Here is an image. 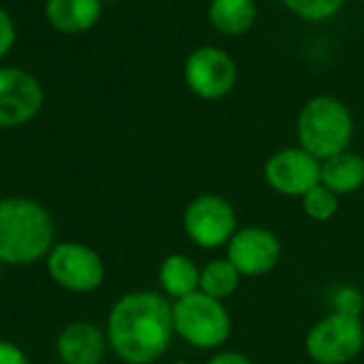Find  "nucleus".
Instances as JSON below:
<instances>
[{
  "label": "nucleus",
  "instance_id": "obj_25",
  "mask_svg": "<svg viewBox=\"0 0 364 364\" xmlns=\"http://www.w3.org/2000/svg\"><path fill=\"white\" fill-rule=\"evenodd\" d=\"M171 364H190L188 360H177V363H171Z\"/></svg>",
  "mask_w": 364,
  "mask_h": 364
},
{
  "label": "nucleus",
  "instance_id": "obj_7",
  "mask_svg": "<svg viewBox=\"0 0 364 364\" xmlns=\"http://www.w3.org/2000/svg\"><path fill=\"white\" fill-rule=\"evenodd\" d=\"M183 79L194 96L203 100H220L235 90L239 70L228 51L203 45L186 58Z\"/></svg>",
  "mask_w": 364,
  "mask_h": 364
},
{
  "label": "nucleus",
  "instance_id": "obj_17",
  "mask_svg": "<svg viewBox=\"0 0 364 364\" xmlns=\"http://www.w3.org/2000/svg\"><path fill=\"white\" fill-rule=\"evenodd\" d=\"M241 277L243 275L235 269V264L228 258H218V260H211L200 271V288L198 290L211 299L224 301L237 292Z\"/></svg>",
  "mask_w": 364,
  "mask_h": 364
},
{
  "label": "nucleus",
  "instance_id": "obj_23",
  "mask_svg": "<svg viewBox=\"0 0 364 364\" xmlns=\"http://www.w3.org/2000/svg\"><path fill=\"white\" fill-rule=\"evenodd\" d=\"M207 364H254L252 358H247L241 352H222L218 356H213Z\"/></svg>",
  "mask_w": 364,
  "mask_h": 364
},
{
  "label": "nucleus",
  "instance_id": "obj_13",
  "mask_svg": "<svg viewBox=\"0 0 364 364\" xmlns=\"http://www.w3.org/2000/svg\"><path fill=\"white\" fill-rule=\"evenodd\" d=\"M102 15L100 0H47L45 17L58 32L81 34L92 30Z\"/></svg>",
  "mask_w": 364,
  "mask_h": 364
},
{
  "label": "nucleus",
  "instance_id": "obj_24",
  "mask_svg": "<svg viewBox=\"0 0 364 364\" xmlns=\"http://www.w3.org/2000/svg\"><path fill=\"white\" fill-rule=\"evenodd\" d=\"M115 2H119V0H100V4H115Z\"/></svg>",
  "mask_w": 364,
  "mask_h": 364
},
{
  "label": "nucleus",
  "instance_id": "obj_3",
  "mask_svg": "<svg viewBox=\"0 0 364 364\" xmlns=\"http://www.w3.org/2000/svg\"><path fill=\"white\" fill-rule=\"evenodd\" d=\"M296 136L305 151L318 160H328L350 149L354 117L343 100L328 94L314 96L299 113Z\"/></svg>",
  "mask_w": 364,
  "mask_h": 364
},
{
  "label": "nucleus",
  "instance_id": "obj_20",
  "mask_svg": "<svg viewBox=\"0 0 364 364\" xmlns=\"http://www.w3.org/2000/svg\"><path fill=\"white\" fill-rule=\"evenodd\" d=\"M363 309L364 299L358 290H354V288H341V290L335 294V314L360 318Z\"/></svg>",
  "mask_w": 364,
  "mask_h": 364
},
{
  "label": "nucleus",
  "instance_id": "obj_16",
  "mask_svg": "<svg viewBox=\"0 0 364 364\" xmlns=\"http://www.w3.org/2000/svg\"><path fill=\"white\" fill-rule=\"evenodd\" d=\"M258 15L256 0H211L209 21L224 36L245 34Z\"/></svg>",
  "mask_w": 364,
  "mask_h": 364
},
{
  "label": "nucleus",
  "instance_id": "obj_15",
  "mask_svg": "<svg viewBox=\"0 0 364 364\" xmlns=\"http://www.w3.org/2000/svg\"><path fill=\"white\" fill-rule=\"evenodd\" d=\"M158 279H160L164 294L179 301L188 294L198 292L200 269L192 262V258H188L183 254H171L162 260Z\"/></svg>",
  "mask_w": 364,
  "mask_h": 364
},
{
  "label": "nucleus",
  "instance_id": "obj_5",
  "mask_svg": "<svg viewBox=\"0 0 364 364\" xmlns=\"http://www.w3.org/2000/svg\"><path fill=\"white\" fill-rule=\"evenodd\" d=\"M364 348V326L360 318L331 314L314 324L305 337V352L318 364L352 363Z\"/></svg>",
  "mask_w": 364,
  "mask_h": 364
},
{
  "label": "nucleus",
  "instance_id": "obj_6",
  "mask_svg": "<svg viewBox=\"0 0 364 364\" xmlns=\"http://www.w3.org/2000/svg\"><path fill=\"white\" fill-rule=\"evenodd\" d=\"M47 273L60 288L75 294H87L102 286L105 262L90 245L66 241L51 247L47 256Z\"/></svg>",
  "mask_w": 364,
  "mask_h": 364
},
{
  "label": "nucleus",
  "instance_id": "obj_18",
  "mask_svg": "<svg viewBox=\"0 0 364 364\" xmlns=\"http://www.w3.org/2000/svg\"><path fill=\"white\" fill-rule=\"evenodd\" d=\"M301 200H303L305 215L316 220V222H328L339 211V196L322 183L311 188Z\"/></svg>",
  "mask_w": 364,
  "mask_h": 364
},
{
  "label": "nucleus",
  "instance_id": "obj_1",
  "mask_svg": "<svg viewBox=\"0 0 364 364\" xmlns=\"http://www.w3.org/2000/svg\"><path fill=\"white\" fill-rule=\"evenodd\" d=\"M173 335V305L160 292L124 294L107 318V343L126 364L158 363Z\"/></svg>",
  "mask_w": 364,
  "mask_h": 364
},
{
  "label": "nucleus",
  "instance_id": "obj_12",
  "mask_svg": "<svg viewBox=\"0 0 364 364\" xmlns=\"http://www.w3.org/2000/svg\"><path fill=\"white\" fill-rule=\"evenodd\" d=\"M55 352L62 364H100L107 354V337L92 322H73L58 335Z\"/></svg>",
  "mask_w": 364,
  "mask_h": 364
},
{
  "label": "nucleus",
  "instance_id": "obj_8",
  "mask_svg": "<svg viewBox=\"0 0 364 364\" xmlns=\"http://www.w3.org/2000/svg\"><path fill=\"white\" fill-rule=\"evenodd\" d=\"M183 230L203 250L228 245L237 232V213L232 205L218 194L196 196L183 213Z\"/></svg>",
  "mask_w": 364,
  "mask_h": 364
},
{
  "label": "nucleus",
  "instance_id": "obj_11",
  "mask_svg": "<svg viewBox=\"0 0 364 364\" xmlns=\"http://www.w3.org/2000/svg\"><path fill=\"white\" fill-rule=\"evenodd\" d=\"M282 243L277 235L262 226L237 228L228 241V260L243 277H258L277 267Z\"/></svg>",
  "mask_w": 364,
  "mask_h": 364
},
{
  "label": "nucleus",
  "instance_id": "obj_14",
  "mask_svg": "<svg viewBox=\"0 0 364 364\" xmlns=\"http://www.w3.org/2000/svg\"><path fill=\"white\" fill-rule=\"evenodd\" d=\"M320 183L337 196L354 194L364 186V158L356 151H341L328 160H322Z\"/></svg>",
  "mask_w": 364,
  "mask_h": 364
},
{
  "label": "nucleus",
  "instance_id": "obj_10",
  "mask_svg": "<svg viewBox=\"0 0 364 364\" xmlns=\"http://www.w3.org/2000/svg\"><path fill=\"white\" fill-rule=\"evenodd\" d=\"M38 79L17 66H0V128H17L32 122L43 107Z\"/></svg>",
  "mask_w": 364,
  "mask_h": 364
},
{
  "label": "nucleus",
  "instance_id": "obj_9",
  "mask_svg": "<svg viewBox=\"0 0 364 364\" xmlns=\"http://www.w3.org/2000/svg\"><path fill=\"white\" fill-rule=\"evenodd\" d=\"M322 160L303 147H284L275 151L264 164V179L277 194L303 198L320 183Z\"/></svg>",
  "mask_w": 364,
  "mask_h": 364
},
{
  "label": "nucleus",
  "instance_id": "obj_4",
  "mask_svg": "<svg viewBox=\"0 0 364 364\" xmlns=\"http://www.w3.org/2000/svg\"><path fill=\"white\" fill-rule=\"evenodd\" d=\"M175 333L198 350H213L228 341L232 322L224 301L211 299L200 290L173 305Z\"/></svg>",
  "mask_w": 364,
  "mask_h": 364
},
{
  "label": "nucleus",
  "instance_id": "obj_19",
  "mask_svg": "<svg viewBox=\"0 0 364 364\" xmlns=\"http://www.w3.org/2000/svg\"><path fill=\"white\" fill-rule=\"evenodd\" d=\"M292 15L305 21H326L339 15L346 0H279Z\"/></svg>",
  "mask_w": 364,
  "mask_h": 364
},
{
  "label": "nucleus",
  "instance_id": "obj_2",
  "mask_svg": "<svg viewBox=\"0 0 364 364\" xmlns=\"http://www.w3.org/2000/svg\"><path fill=\"white\" fill-rule=\"evenodd\" d=\"M53 220L49 211L23 196L0 200V264L28 267L49 256Z\"/></svg>",
  "mask_w": 364,
  "mask_h": 364
},
{
  "label": "nucleus",
  "instance_id": "obj_21",
  "mask_svg": "<svg viewBox=\"0 0 364 364\" xmlns=\"http://www.w3.org/2000/svg\"><path fill=\"white\" fill-rule=\"evenodd\" d=\"M15 43V23L11 19V15L0 9V60L11 51Z\"/></svg>",
  "mask_w": 364,
  "mask_h": 364
},
{
  "label": "nucleus",
  "instance_id": "obj_22",
  "mask_svg": "<svg viewBox=\"0 0 364 364\" xmlns=\"http://www.w3.org/2000/svg\"><path fill=\"white\" fill-rule=\"evenodd\" d=\"M0 364H30V360L19 346L0 339Z\"/></svg>",
  "mask_w": 364,
  "mask_h": 364
}]
</instances>
